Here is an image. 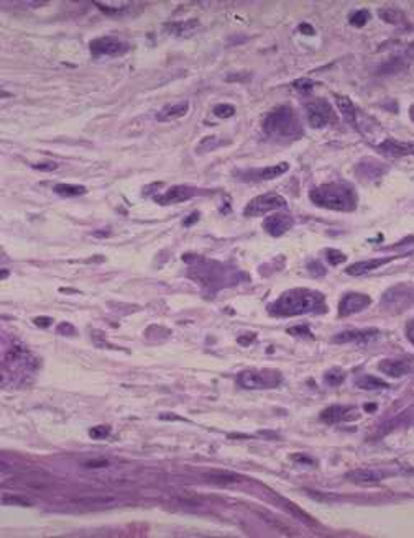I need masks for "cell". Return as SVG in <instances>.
<instances>
[{"mask_svg": "<svg viewBox=\"0 0 414 538\" xmlns=\"http://www.w3.org/2000/svg\"><path fill=\"white\" fill-rule=\"evenodd\" d=\"M325 297L321 292L311 289H289L283 292L272 305H268V312L276 317H294L304 314H319L325 312Z\"/></svg>", "mask_w": 414, "mask_h": 538, "instance_id": "cell-1", "label": "cell"}, {"mask_svg": "<svg viewBox=\"0 0 414 538\" xmlns=\"http://www.w3.org/2000/svg\"><path fill=\"white\" fill-rule=\"evenodd\" d=\"M183 259L189 266V278L194 279L199 286H202L207 290H219L237 283V278H233V274L237 273L222 263L202 258V256L197 254H184Z\"/></svg>", "mask_w": 414, "mask_h": 538, "instance_id": "cell-2", "label": "cell"}, {"mask_svg": "<svg viewBox=\"0 0 414 538\" xmlns=\"http://www.w3.org/2000/svg\"><path fill=\"white\" fill-rule=\"evenodd\" d=\"M309 199L314 206L339 210V212H352L357 208V192L349 184L342 182H329L322 184L319 187H314L309 192Z\"/></svg>", "mask_w": 414, "mask_h": 538, "instance_id": "cell-3", "label": "cell"}, {"mask_svg": "<svg viewBox=\"0 0 414 538\" xmlns=\"http://www.w3.org/2000/svg\"><path fill=\"white\" fill-rule=\"evenodd\" d=\"M263 131L273 138H299L303 135L298 115L288 105L278 107L265 117Z\"/></svg>", "mask_w": 414, "mask_h": 538, "instance_id": "cell-4", "label": "cell"}, {"mask_svg": "<svg viewBox=\"0 0 414 538\" xmlns=\"http://www.w3.org/2000/svg\"><path fill=\"white\" fill-rule=\"evenodd\" d=\"M281 382V374L273 370H245L237 376L243 389H273Z\"/></svg>", "mask_w": 414, "mask_h": 538, "instance_id": "cell-5", "label": "cell"}, {"mask_svg": "<svg viewBox=\"0 0 414 538\" xmlns=\"http://www.w3.org/2000/svg\"><path fill=\"white\" fill-rule=\"evenodd\" d=\"M283 207H286L284 199L278 196V194L270 192V194H263V196L252 199V201L248 202V206L245 207L243 215L245 217H258V215H265V213L272 212V210H278Z\"/></svg>", "mask_w": 414, "mask_h": 538, "instance_id": "cell-6", "label": "cell"}, {"mask_svg": "<svg viewBox=\"0 0 414 538\" xmlns=\"http://www.w3.org/2000/svg\"><path fill=\"white\" fill-rule=\"evenodd\" d=\"M306 115H308V122L313 128H322L334 120V110H332L330 104L322 99H314L309 104H306Z\"/></svg>", "mask_w": 414, "mask_h": 538, "instance_id": "cell-7", "label": "cell"}, {"mask_svg": "<svg viewBox=\"0 0 414 538\" xmlns=\"http://www.w3.org/2000/svg\"><path fill=\"white\" fill-rule=\"evenodd\" d=\"M89 49L94 58H100V56H122L129 51V44L114 37H102L92 40L89 43Z\"/></svg>", "mask_w": 414, "mask_h": 538, "instance_id": "cell-8", "label": "cell"}, {"mask_svg": "<svg viewBox=\"0 0 414 538\" xmlns=\"http://www.w3.org/2000/svg\"><path fill=\"white\" fill-rule=\"evenodd\" d=\"M197 194H201L199 189H194L189 186H175V187L168 189L166 192H163L161 196H155L153 199H155V202L160 204V206H171V204H180V202L187 201V199L197 196Z\"/></svg>", "mask_w": 414, "mask_h": 538, "instance_id": "cell-9", "label": "cell"}, {"mask_svg": "<svg viewBox=\"0 0 414 538\" xmlns=\"http://www.w3.org/2000/svg\"><path fill=\"white\" fill-rule=\"evenodd\" d=\"M370 304H371V299L365 294H357V292L345 294L342 297V300L339 302V315L349 317V315L359 314V312L365 310Z\"/></svg>", "mask_w": 414, "mask_h": 538, "instance_id": "cell-10", "label": "cell"}, {"mask_svg": "<svg viewBox=\"0 0 414 538\" xmlns=\"http://www.w3.org/2000/svg\"><path fill=\"white\" fill-rule=\"evenodd\" d=\"M360 417V412L357 407H349V406H330L325 411H322L321 420L324 423L334 425L340 422H347V420H355Z\"/></svg>", "mask_w": 414, "mask_h": 538, "instance_id": "cell-11", "label": "cell"}, {"mask_svg": "<svg viewBox=\"0 0 414 538\" xmlns=\"http://www.w3.org/2000/svg\"><path fill=\"white\" fill-rule=\"evenodd\" d=\"M17 481H13L12 484H17V486H25V488L28 489H35V491H43L46 488H49L51 483H53V479H51L49 474L43 473V471H28V473H23L15 478Z\"/></svg>", "mask_w": 414, "mask_h": 538, "instance_id": "cell-12", "label": "cell"}, {"mask_svg": "<svg viewBox=\"0 0 414 538\" xmlns=\"http://www.w3.org/2000/svg\"><path fill=\"white\" fill-rule=\"evenodd\" d=\"M293 223H294V220L291 215L275 213V215H270L268 218H265L263 228H265V232L270 233L272 237H281V235H284L291 227H293Z\"/></svg>", "mask_w": 414, "mask_h": 538, "instance_id": "cell-13", "label": "cell"}, {"mask_svg": "<svg viewBox=\"0 0 414 538\" xmlns=\"http://www.w3.org/2000/svg\"><path fill=\"white\" fill-rule=\"evenodd\" d=\"M289 169L288 163H279V165L272 166V167H263L258 169V171H248L243 174L245 181H270V179H276L279 177L281 174H284Z\"/></svg>", "mask_w": 414, "mask_h": 538, "instance_id": "cell-14", "label": "cell"}, {"mask_svg": "<svg viewBox=\"0 0 414 538\" xmlns=\"http://www.w3.org/2000/svg\"><path fill=\"white\" fill-rule=\"evenodd\" d=\"M347 481L354 484H360V486H370V484H376L385 478V474L378 469H354L350 473L345 474Z\"/></svg>", "mask_w": 414, "mask_h": 538, "instance_id": "cell-15", "label": "cell"}, {"mask_svg": "<svg viewBox=\"0 0 414 538\" xmlns=\"http://www.w3.org/2000/svg\"><path fill=\"white\" fill-rule=\"evenodd\" d=\"M378 150H380L381 153H385V155H388V156H393V158L414 155V145H413V143H401L398 140H393V138H388V140L380 143V145H378Z\"/></svg>", "mask_w": 414, "mask_h": 538, "instance_id": "cell-16", "label": "cell"}, {"mask_svg": "<svg viewBox=\"0 0 414 538\" xmlns=\"http://www.w3.org/2000/svg\"><path fill=\"white\" fill-rule=\"evenodd\" d=\"M393 259H395V256H391V258H376V259L359 261V263L349 266V268L345 269V273L349 276H362V274L370 273V271H373V269H378L380 266L390 263V261H393Z\"/></svg>", "mask_w": 414, "mask_h": 538, "instance_id": "cell-17", "label": "cell"}, {"mask_svg": "<svg viewBox=\"0 0 414 538\" xmlns=\"http://www.w3.org/2000/svg\"><path fill=\"white\" fill-rule=\"evenodd\" d=\"M376 330L368 329V330H349L342 331L339 335L334 336V343H364L370 338L376 336Z\"/></svg>", "mask_w": 414, "mask_h": 538, "instance_id": "cell-18", "label": "cell"}, {"mask_svg": "<svg viewBox=\"0 0 414 538\" xmlns=\"http://www.w3.org/2000/svg\"><path fill=\"white\" fill-rule=\"evenodd\" d=\"M378 368H380L381 372H385L391 377H401L410 372L411 365L405 360H385L380 363Z\"/></svg>", "mask_w": 414, "mask_h": 538, "instance_id": "cell-19", "label": "cell"}, {"mask_svg": "<svg viewBox=\"0 0 414 538\" xmlns=\"http://www.w3.org/2000/svg\"><path fill=\"white\" fill-rule=\"evenodd\" d=\"M207 481L219 486H235L243 483L245 478L237 473H229V471H214V473L207 474Z\"/></svg>", "mask_w": 414, "mask_h": 538, "instance_id": "cell-20", "label": "cell"}, {"mask_svg": "<svg viewBox=\"0 0 414 538\" xmlns=\"http://www.w3.org/2000/svg\"><path fill=\"white\" fill-rule=\"evenodd\" d=\"M335 104H337V109H339V112L342 114V117H344V119H345L347 124L355 125L357 110H355L354 102H352V100L349 99V97H344V95H335Z\"/></svg>", "mask_w": 414, "mask_h": 538, "instance_id": "cell-21", "label": "cell"}, {"mask_svg": "<svg viewBox=\"0 0 414 538\" xmlns=\"http://www.w3.org/2000/svg\"><path fill=\"white\" fill-rule=\"evenodd\" d=\"M189 110V104L187 102H181V104L176 105H170L166 109H163L160 114H158V120L160 122H170L175 119H180V117H184Z\"/></svg>", "mask_w": 414, "mask_h": 538, "instance_id": "cell-22", "label": "cell"}, {"mask_svg": "<svg viewBox=\"0 0 414 538\" xmlns=\"http://www.w3.org/2000/svg\"><path fill=\"white\" fill-rule=\"evenodd\" d=\"M355 386L364 391H378V389H388L390 386L380 377L375 376H362L355 381Z\"/></svg>", "mask_w": 414, "mask_h": 538, "instance_id": "cell-23", "label": "cell"}, {"mask_svg": "<svg viewBox=\"0 0 414 538\" xmlns=\"http://www.w3.org/2000/svg\"><path fill=\"white\" fill-rule=\"evenodd\" d=\"M54 192L63 197H76L86 194L88 189L84 186H79V184H58V186H54Z\"/></svg>", "mask_w": 414, "mask_h": 538, "instance_id": "cell-24", "label": "cell"}, {"mask_svg": "<svg viewBox=\"0 0 414 538\" xmlns=\"http://www.w3.org/2000/svg\"><path fill=\"white\" fill-rule=\"evenodd\" d=\"M378 13H380L383 22H386V23L398 25V27L405 23V15H403L401 10H398V8H381Z\"/></svg>", "mask_w": 414, "mask_h": 538, "instance_id": "cell-25", "label": "cell"}, {"mask_svg": "<svg viewBox=\"0 0 414 538\" xmlns=\"http://www.w3.org/2000/svg\"><path fill=\"white\" fill-rule=\"evenodd\" d=\"M345 379V371H342L340 368H332L325 374H324V381L329 384V386H339V384L344 382Z\"/></svg>", "mask_w": 414, "mask_h": 538, "instance_id": "cell-26", "label": "cell"}, {"mask_svg": "<svg viewBox=\"0 0 414 538\" xmlns=\"http://www.w3.org/2000/svg\"><path fill=\"white\" fill-rule=\"evenodd\" d=\"M76 504H83V505H89V504H94V505H107V504H112V502H115L114 497H83V499H74Z\"/></svg>", "mask_w": 414, "mask_h": 538, "instance_id": "cell-27", "label": "cell"}, {"mask_svg": "<svg viewBox=\"0 0 414 538\" xmlns=\"http://www.w3.org/2000/svg\"><path fill=\"white\" fill-rule=\"evenodd\" d=\"M325 259L329 261L332 266H339L347 261V256L339 249H325Z\"/></svg>", "mask_w": 414, "mask_h": 538, "instance_id": "cell-28", "label": "cell"}, {"mask_svg": "<svg viewBox=\"0 0 414 538\" xmlns=\"http://www.w3.org/2000/svg\"><path fill=\"white\" fill-rule=\"evenodd\" d=\"M370 20V12L368 10H357V12L350 17V23L357 28H362L367 22Z\"/></svg>", "mask_w": 414, "mask_h": 538, "instance_id": "cell-29", "label": "cell"}, {"mask_svg": "<svg viewBox=\"0 0 414 538\" xmlns=\"http://www.w3.org/2000/svg\"><path fill=\"white\" fill-rule=\"evenodd\" d=\"M219 145H221V141H219L217 136H207V138H204V140L197 145V153L212 151V150H216Z\"/></svg>", "mask_w": 414, "mask_h": 538, "instance_id": "cell-30", "label": "cell"}, {"mask_svg": "<svg viewBox=\"0 0 414 538\" xmlns=\"http://www.w3.org/2000/svg\"><path fill=\"white\" fill-rule=\"evenodd\" d=\"M235 114V107L230 104H221L214 109V115L219 117V119H229Z\"/></svg>", "mask_w": 414, "mask_h": 538, "instance_id": "cell-31", "label": "cell"}, {"mask_svg": "<svg viewBox=\"0 0 414 538\" xmlns=\"http://www.w3.org/2000/svg\"><path fill=\"white\" fill-rule=\"evenodd\" d=\"M284 502H286V507H288V509L291 510V514H293V515H296V517H298V519H301L303 522H306V524H314V525H316V522H314L313 519H311V517H309L308 514H306V512H303L301 509H298V507H296L294 504H291V502H288V500H284Z\"/></svg>", "mask_w": 414, "mask_h": 538, "instance_id": "cell-32", "label": "cell"}, {"mask_svg": "<svg viewBox=\"0 0 414 538\" xmlns=\"http://www.w3.org/2000/svg\"><path fill=\"white\" fill-rule=\"evenodd\" d=\"M109 433H110L109 425H99V427H92L89 430L91 438H94V440H102V438L109 437Z\"/></svg>", "mask_w": 414, "mask_h": 538, "instance_id": "cell-33", "label": "cell"}, {"mask_svg": "<svg viewBox=\"0 0 414 538\" xmlns=\"http://www.w3.org/2000/svg\"><path fill=\"white\" fill-rule=\"evenodd\" d=\"M110 464L109 459H104V458H92V459H86L83 466L84 468H89V469H97V468H107V466Z\"/></svg>", "mask_w": 414, "mask_h": 538, "instance_id": "cell-34", "label": "cell"}, {"mask_svg": "<svg viewBox=\"0 0 414 538\" xmlns=\"http://www.w3.org/2000/svg\"><path fill=\"white\" fill-rule=\"evenodd\" d=\"M192 27H197V20H192V22H184V23L168 25V28H173V33H186L187 30H192Z\"/></svg>", "mask_w": 414, "mask_h": 538, "instance_id": "cell-35", "label": "cell"}, {"mask_svg": "<svg viewBox=\"0 0 414 538\" xmlns=\"http://www.w3.org/2000/svg\"><path fill=\"white\" fill-rule=\"evenodd\" d=\"M288 333L293 336H313V333L306 325H298V327H291L288 329Z\"/></svg>", "mask_w": 414, "mask_h": 538, "instance_id": "cell-36", "label": "cell"}, {"mask_svg": "<svg viewBox=\"0 0 414 538\" xmlns=\"http://www.w3.org/2000/svg\"><path fill=\"white\" fill-rule=\"evenodd\" d=\"M2 502H3V504H7V505H10V504H17V505H23V507H30V505H32L28 500L22 499V497H13V496H3L2 497Z\"/></svg>", "mask_w": 414, "mask_h": 538, "instance_id": "cell-37", "label": "cell"}, {"mask_svg": "<svg viewBox=\"0 0 414 538\" xmlns=\"http://www.w3.org/2000/svg\"><path fill=\"white\" fill-rule=\"evenodd\" d=\"M313 85H314V83H313V81H309V79H298V81H294V83H293L294 89H298L301 92H309L311 89H313Z\"/></svg>", "mask_w": 414, "mask_h": 538, "instance_id": "cell-38", "label": "cell"}, {"mask_svg": "<svg viewBox=\"0 0 414 538\" xmlns=\"http://www.w3.org/2000/svg\"><path fill=\"white\" fill-rule=\"evenodd\" d=\"M58 333L64 336H71L76 333V329L69 324V322H63V324H59V327H58Z\"/></svg>", "mask_w": 414, "mask_h": 538, "instance_id": "cell-39", "label": "cell"}, {"mask_svg": "<svg viewBox=\"0 0 414 538\" xmlns=\"http://www.w3.org/2000/svg\"><path fill=\"white\" fill-rule=\"evenodd\" d=\"M308 268H309V273L313 274V276H322V274H325L324 266H321L319 261H313V263H309Z\"/></svg>", "mask_w": 414, "mask_h": 538, "instance_id": "cell-40", "label": "cell"}, {"mask_svg": "<svg viewBox=\"0 0 414 538\" xmlns=\"http://www.w3.org/2000/svg\"><path fill=\"white\" fill-rule=\"evenodd\" d=\"M35 169L38 171H56L58 169V165L54 161H48V163H38V165H33Z\"/></svg>", "mask_w": 414, "mask_h": 538, "instance_id": "cell-41", "label": "cell"}, {"mask_svg": "<svg viewBox=\"0 0 414 538\" xmlns=\"http://www.w3.org/2000/svg\"><path fill=\"white\" fill-rule=\"evenodd\" d=\"M33 322H35V325L46 329V327H49L51 324H53V319H49V317H37V319H35Z\"/></svg>", "mask_w": 414, "mask_h": 538, "instance_id": "cell-42", "label": "cell"}, {"mask_svg": "<svg viewBox=\"0 0 414 538\" xmlns=\"http://www.w3.org/2000/svg\"><path fill=\"white\" fill-rule=\"evenodd\" d=\"M247 335L248 336H240L238 338V343H240V345H243V346H247V345H250V343H252L253 340H255V333H247Z\"/></svg>", "mask_w": 414, "mask_h": 538, "instance_id": "cell-43", "label": "cell"}, {"mask_svg": "<svg viewBox=\"0 0 414 538\" xmlns=\"http://www.w3.org/2000/svg\"><path fill=\"white\" fill-rule=\"evenodd\" d=\"M197 220H199V212H194L192 215H189V217L184 220V227H189V225L196 223Z\"/></svg>", "mask_w": 414, "mask_h": 538, "instance_id": "cell-44", "label": "cell"}, {"mask_svg": "<svg viewBox=\"0 0 414 538\" xmlns=\"http://www.w3.org/2000/svg\"><path fill=\"white\" fill-rule=\"evenodd\" d=\"M294 461H299V463H306V464H313L314 461L309 458V456H303V455H294L293 456Z\"/></svg>", "mask_w": 414, "mask_h": 538, "instance_id": "cell-45", "label": "cell"}, {"mask_svg": "<svg viewBox=\"0 0 414 538\" xmlns=\"http://www.w3.org/2000/svg\"><path fill=\"white\" fill-rule=\"evenodd\" d=\"M299 32H303L304 35H314V28L308 23H301L299 25Z\"/></svg>", "mask_w": 414, "mask_h": 538, "instance_id": "cell-46", "label": "cell"}, {"mask_svg": "<svg viewBox=\"0 0 414 538\" xmlns=\"http://www.w3.org/2000/svg\"><path fill=\"white\" fill-rule=\"evenodd\" d=\"M406 335H408V340H410V341L413 343V345H414V320L411 322L410 325H408V329H406Z\"/></svg>", "mask_w": 414, "mask_h": 538, "instance_id": "cell-47", "label": "cell"}, {"mask_svg": "<svg viewBox=\"0 0 414 538\" xmlns=\"http://www.w3.org/2000/svg\"><path fill=\"white\" fill-rule=\"evenodd\" d=\"M410 115H411V120L414 122V105L411 107V110H410Z\"/></svg>", "mask_w": 414, "mask_h": 538, "instance_id": "cell-48", "label": "cell"}, {"mask_svg": "<svg viewBox=\"0 0 414 538\" xmlns=\"http://www.w3.org/2000/svg\"><path fill=\"white\" fill-rule=\"evenodd\" d=\"M373 409H376V406H367V411H373Z\"/></svg>", "mask_w": 414, "mask_h": 538, "instance_id": "cell-49", "label": "cell"}]
</instances>
